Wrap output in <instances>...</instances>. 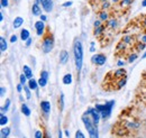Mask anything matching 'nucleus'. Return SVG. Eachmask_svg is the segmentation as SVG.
<instances>
[{
    "label": "nucleus",
    "mask_w": 146,
    "mask_h": 138,
    "mask_svg": "<svg viewBox=\"0 0 146 138\" xmlns=\"http://www.w3.org/2000/svg\"><path fill=\"white\" fill-rule=\"evenodd\" d=\"M7 122H8V118H7L3 113H1V115H0V125H1V126H5Z\"/></svg>",
    "instance_id": "obj_22"
},
{
    "label": "nucleus",
    "mask_w": 146,
    "mask_h": 138,
    "mask_svg": "<svg viewBox=\"0 0 146 138\" xmlns=\"http://www.w3.org/2000/svg\"><path fill=\"white\" fill-rule=\"evenodd\" d=\"M126 81H127V76H126V71L124 69L111 71L106 75L102 83V88L106 91H116L125 86Z\"/></svg>",
    "instance_id": "obj_1"
},
{
    "label": "nucleus",
    "mask_w": 146,
    "mask_h": 138,
    "mask_svg": "<svg viewBox=\"0 0 146 138\" xmlns=\"http://www.w3.org/2000/svg\"><path fill=\"white\" fill-rule=\"evenodd\" d=\"M38 84H39V86H45L46 84H47V80L40 76L39 80H38Z\"/></svg>",
    "instance_id": "obj_25"
},
{
    "label": "nucleus",
    "mask_w": 146,
    "mask_h": 138,
    "mask_svg": "<svg viewBox=\"0 0 146 138\" xmlns=\"http://www.w3.org/2000/svg\"><path fill=\"white\" fill-rule=\"evenodd\" d=\"M32 11H33V15H35V16H40V14H42V10H40V8H39L38 3H35V5H33Z\"/></svg>",
    "instance_id": "obj_12"
},
{
    "label": "nucleus",
    "mask_w": 146,
    "mask_h": 138,
    "mask_svg": "<svg viewBox=\"0 0 146 138\" xmlns=\"http://www.w3.org/2000/svg\"><path fill=\"white\" fill-rule=\"evenodd\" d=\"M24 24V19L21 17H16L14 20V28H19Z\"/></svg>",
    "instance_id": "obj_13"
},
{
    "label": "nucleus",
    "mask_w": 146,
    "mask_h": 138,
    "mask_svg": "<svg viewBox=\"0 0 146 138\" xmlns=\"http://www.w3.org/2000/svg\"><path fill=\"white\" fill-rule=\"evenodd\" d=\"M7 50V43H6V39L3 37H0V51L1 52H5Z\"/></svg>",
    "instance_id": "obj_15"
},
{
    "label": "nucleus",
    "mask_w": 146,
    "mask_h": 138,
    "mask_svg": "<svg viewBox=\"0 0 146 138\" xmlns=\"http://www.w3.org/2000/svg\"><path fill=\"white\" fill-rule=\"evenodd\" d=\"M23 86H24V84H21V83L17 86V91H18V92H21V90H23Z\"/></svg>",
    "instance_id": "obj_36"
},
{
    "label": "nucleus",
    "mask_w": 146,
    "mask_h": 138,
    "mask_svg": "<svg viewBox=\"0 0 146 138\" xmlns=\"http://www.w3.org/2000/svg\"><path fill=\"white\" fill-rule=\"evenodd\" d=\"M24 73H25V75L27 76V79H32L33 73H32V70L29 69V66H27V65L24 66Z\"/></svg>",
    "instance_id": "obj_17"
},
{
    "label": "nucleus",
    "mask_w": 146,
    "mask_h": 138,
    "mask_svg": "<svg viewBox=\"0 0 146 138\" xmlns=\"http://www.w3.org/2000/svg\"><path fill=\"white\" fill-rule=\"evenodd\" d=\"M145 57H146V52H145V54L143 55V58H145Z\"/></svg>",
    "instance_id": "obj_44"
},
{
    "label": "nucleus",
    "mask_w": 146,
    "mask_h": 138,
    "mask_svg": "<svg viewBox=\"0 0 146 138\" xmlns=\"http://www.w3.org/2000/svg\"><path fill=\"white\" fill-rule=\"evenodd\" d=\"M42 6L46 13H51L53 9V1L52 0H42Z\"/></svg>",
    "instance_id": "obj_8"
},
{
    "label": "nucleus",
    "mask_w": 146,
    "mask_h": 138,
    "mask_svg": "<svg viewBox=\"0 0 146 138\" xmlns=\"http://www.w3.org/2000/svg\"><path fill=\"white\" fill-rule=\"evenodd\" d=\"M16 40H17V36H16V35H13V36L10 37V42H11V43H15Z\"/></svg>",
    "instance_id": "obj_33"
},
{
    "label": "nucleus",
    "mask_w": 146,
    "mask_h": 138,
    "mask_svg": "<svg viewBox=\"0 0 146 138\" xmlns=\"http://www.w3.org/2000/svg\"><path fill=\"white\" fill-rule=\"evenodd\" d=\"M26 79H27V76L25 75V73H24V74H21V75H20V83L25 86V83H26Z\"/></svg>",
    "instance_id": "obj_28"
},
{
    "label": "nucleus",
    "mask_w": 146,
    "mask_h": 138,
    "mask_svg": "<svg viewBox=\"0 0 146 138\" xmlns=\"http://www.w3.org/2000/svg\"><path fill=\"white\" fill-rule=\"evenodd\" d=\"M87 113L91 117V119L93 120V122H94L96 125L99 122L101 115H100V112H99V110H98L97 108H94V109H89V110L87 111Z\"/></svg>",
    "instance_id": "obj_6"
},
{
    "label": "nucleus",
    "mask_w": 146,
    "mask_h": 138,
    "mask_svg": "<svg viewBox=\"0 0 146 138\" xmlns=\"http://www.w3.org/2000/svg\"><path fill=\"white\" fill-rule=\"evenodd\" d=\"M39 2H42V0H36V3H39Z\"/></svg>",
    "instance_id": "obj_43"
},
{
    "label": "nucleus",
    "mask_w": 146,
    "mask_h": 138,
    "mask_svg": "<svg viewBox=\"0 0 146 138\" xmlns=\"http://www.w3.org/2000/svg\"><path fill=\"white\" fill-rule=\"evenodd\" d=\"M74 60H75V66L76 71L80 72L82 69V63H83V48L81 42L76 40L74 44Z\"/></svg>",
    "instance_id": "obj_2"
},
{
    "label": "nucleus",
    "mask_w": 146,
    "mask_h": 138,
    "mask_svg": "<svg viewBox=\"0 0 146 138\" xmlns=\"http://www.w3.org/2000/svg\"><path fill=\"white\" fill-rule=\"evenodd\" d=\"M121 65H124V62L119 61V62H118V66H121Z\"/></svg>",
    "instance_id": "obj_39"
},
{
    "label": "nucleus",
    "mask_w": 146,
    "mask_h": 138,
    "mask_svg": "<svg viewBox=\"0 0 146 138\" xmlns=\"http://www.w3.org/2000/svg\"><path fill=\"white\" fill-rule=\"evenodd\" d=\"M10 134V129L9 128H2L1 129V137L5 138V137H8Z\"/></svg>",
    "instance_id": "obj_20"
},
{
    "label": "nucleus",
    "mask_w": 146,
    "mask_h": 138,
    "mask_svg": "<svg viewBox=\"0 0 146 138\" xmlns=\"http://www.w3.org/2000/svg\"><path fill=\"white\" fill-rule=\"evenodd\" d=\"M35 137H36V138L43 137V134H42V131H36V133H35Z\"/></svg>",
    "instance_id": "obj_34"
},
{
    "label": "nucleus",
    "mask_w": 146,
    "mask_h": 138,
    "mask_svg": "<svg viewBox=\"0 0 146 138\" xmlns=\"http://www.w3.org/2000/svg\"><path fill=\"white\" fill-rule=\"evenodd\" d=\"M28 86H29L32 90H36V89H37V81H36V80H34V79H29Z\"/></svg>",
    "instance_id": "obj_19"
},
{
    "label": "nucleus",
    "mask_w": 146,
    "mask_h": 138,
    "mask_svg": "<svg viewBox=\"0 0 146 138\" xmlns=\"http://www.w3.org/2000/svg\"><path fill=\"white\" fill-rule=\"evenodd\" d=\"M135 58H137V54L133 53V54H130V55L128 56V62H129V63H131V62H134V61H135Z\"/></svg>",
    "instance_id": "obj_26"
},
{
    "label": "nucleus",
    "mask_w": 146,
    "mask_h": 138,
    "mask_svg": "<svg viewBox=\"0 0 146 138\" xmlns=\"http://www.w3.org/2000/svg\"><path fill=\"white\" fill-rule=\"evenodd\" d=\"M72 3H73L72 1H66V2H64L62 6H63V7H70V6H72Z\"/></svg>",
    "instance_id": "obj_31"
},
{
    "label": "nucleus",
    "mask_w": 146,
    "mask_h": 138,
    "mask_svg": "<svg viewBox=\"0 0 146 138\" xmlns=\"http://www.w3.org/2000/svg\"><path fill=\"white\" fill-rule=\"evenodd\" d=\"M53 46H54V38L52 34L48 32V34L44 37V40H43V52L44 53H50L53 50Z\"/></svg>",
    "instance_id": "obj_5"
},
{
    "label": "nucleus",
    "mask_w": 146,
    "mask_h": 138,
    "mask_svg": "<svg viewBox=\"0 0 146 138\" xmlns=\"http://www.w3.org/2000/svg\"><path fill=\"white\" fill-rule=\"evenodd\" d=\"M142 6H143V7H146V0H144V1L142 2Z\"/></svg>",
    "instance_id": "obj_40"
},
{
    "label": "nucleus",
    "mask_w": 146,
    "mask_h": 138,
    "mask_svg": "<svg viewBox=\"0 0 146 138\" xmlns=\"http://www.w3.org/2000/svg\"><path fill=\"white\" fill-rule=\"evenodd\" d=\"M113 104H115L113 100L108 101L106 104H96V108L99 110V112L101 115V118H104V119L109 118L110 115H111V111H112V108H113Z\"/></svg>",
    "instance_id": "obj_3"
},
{
    "label": "nucleus",
    "mask_w": 146,
    "mask_h": 138,
    "mask_svg": "<svg viewBox=\"0 0 146 138\" xmlns=\"http://www.w3.org/2000/svg\"><path fill=\"white\" fill-rule=\"evenodd\" d=\"M100 18H101V20H107L109 18V14L106 10H104V11L100 13Z\"/></svg>",
    "instance_id": "obj_24"
},
{
    "label": "nucleus",
    "mask_w": 146,
    "mask_h": 138,
    "mask_svg": "<svg viewBox=\"0 0 146 138\" xmlns=\"http://www.w3.org/2000/svg\"><path fill=\"white\" fill-rule=\"evenodd\" d=\"M68 61H69V53L63 50L60 53V62H61V64H65Z\"/></svg>",
    "instance_id": "obj_11"
},
{
    "label": "nucleus",
    "mask_w": 146,
    "mask_h": 138,
    "mask_svg": "<svg viewBox=\"0 0 146 138\" xmlns=\"http://www.w3.org/2000/svg\"><path fill=\"white\" fill-rule=\"evenodd\" d=\"M21 112H23L25 116H27V117L31 115V109L28 108V105H27V104H23V105H21Z\"/></svg>",
    "instance_id": "obj_14"
},
{
    "label": "nucleus",
    "mask_w": 146,
    "mask_h": 138,
    "mask_svg": "<svg viewBox=\"0 0 146 138\" xmlns=\"http://www.w3.org/2000/svg\"><path fill=\"white\" fill-rule=\"evenodd\" d=\"M20 38H21L23 40H27V39L29 38V32H28L27 29H23V31L20 32Z\"/></svg>",
    "instance_id": "obj_16"
},
{
    "label": "nucleus",
    "mask_w": 146,
    "mask_h": 138,
    "mask_svg": "<svg viewBox=\"0 0 146 138\" xmlns=\"http://www.w3.org/2000/svg\"><path fill=\"white\" fill-rule=\"evenodd\" d=\"M47 18H46V16H44V15H40V20H43V21H45Z\"/></svg>",
    "instance_id": "obj_38"
},
{
    "label": "nucleus",
    "mask_w": 146,
    "mask_h": 138,
    "mask_svg": "<svg viewBox=\"0 0 146 138\" xmlns=\"http://www.w3.org/2000/svg\"><path fill=\"white\" fill-rule=\"evenodd\" d=\"M91 61L96 65H104L106 63V56L104 54H96L92 56Z\"/></svg>",
    "instance_id": "obj_7"
},
{
    "label": "nucleus",
    "mask_w": 146,
    "mask_h": 138,
    "mask_svg": "<svg viewBox=\"0 0 146 138\" xmlns=\"http://www.w3.org/2000/svg\"><path fill=\"white\" fill-rule=\"evenodd\" d=\"M9 105H10V99H7V100H6V104H5V105L1 108V113H3L5 111H7V110L9 109Z\"/></svg>",
    "instance_id": "obj_21"
},
{
    "label": "nucleus",
    "mask_w": 146,
    "mask_h": 138,
    "mask_svg": "<svg viewBox=\"0 0 146 138\" xmlns=\"http://www.w3.org/2000/svg\"><path fill=\"white\" fill-rule=\"evenodd\" d=\"M40 109L45 115H48L51 111V104L48 101H42L40 102Z\"/></svg>",
    "instance_id": "obj_10"
},
{
    "label": "nucleus",
    "mask_w": 146,
    "mask_h": 138,
    "mask_svg": "<svg viewBox=\"0 0 146 138\" xmlns=\"http://www.w3.org/2000/svg\"><path fill=\"white\" fill-rule=\"evenodd\" d=\"M82 120H83V123L87 128V130L89 131V135L90 137H98V133H97V128H96V123L93 122L92 119L89 118V115L86 112L84 116L82 117Z\"/></svg>",
    "instance_id": "obj_4"
},
{
    "label": "nucleus",
    "mask_w": 146,
    "mask_h": 138,
    "mask_svg": "<svg viewBox=\"0 0 146 138\" xmlns=\"http://www.w3.org/2000/svg\"><path fill=\"white\" fill-rule=\"evenodd\" d=\"M35 28H36L37 35H38V36L43 35V33H44V28H45V24H44V21H43V20H39V21L35 23Z\"/></svg>",
    "instance_id": "obj_9"
},
{
    "label": "nucleus",
    "mask_w": 146,
    "mask_h": 138,
    "mask_svg": "<svg viewBox=\"0 0 146 138\" xmlns=\"http://www.w3.org/2000/svg\"><path fill=\"white\" fill-rule=\"evenodd\" d=\"M32 42H33V40H32V38H28V39H27V42H26V46H29V45L32 44Z\"/></svg>",
    "instance_id": "obj_37"
},
{
    "label": "nucleus",
    "mask_w": 146,
    "mask_h": 138,
    "mask_svg": "<svg viewBox=\"0 0 146 138\" xmlns=\"http://www.w3.org/2000/svg\"><path fill=\"white\" fill-rule=\"evenodd\" d=\"M8 6V0H1V7H7Z\"/></svg>",
    "instance_id": "obj_32"
},
{
    "label": "nucleus",
    "mask_w": 146,
    "mask_h": 138,
    "mask_svg": "<svg viewBox=\"0 0 146 138\" xmlns=\"http://www.w3.org/2000/svg\"><path fill=\"white\" fill-rule=\"evenodd\" d=\"M40 76L47 80V79H48V72H46V71H42V72H40Z\"/></svg>",
    "instance_id": "obj_29"
},
{
    "label": "nucleus",
    "mask_w": 146,
    "mask_h": 138,
    "mask_svg": "<svg viewBox=\"0 0 146 138\" xmlns=\"http://www.w3.org/2000/svg\"><path fill=\"white\" fill-rule=\"evenodd\" d=\"M65 135H66V136H70V131H69V130H65Z\"/></svg>",
    "instance_id": "obj_42"
},
{
    "label": "nucleus",
    "mask_w": 146,
    "mask_h": 138,
    "mask_svg": "<svg viewBox=\"0 0 146 138\" xmlns=\"http://www.w3.org/2000/svg\"><path fill=\"white\" fill-rule=\"evenodd\" d=\"M29 89H31L29 86H24V90H25V92H26V98H27V99H31V96H32V94H31V91H29Z\"/></svg>",
    "instance_id": "obj_27"
},
{
    "label": "nucleus",
    "mask_w": 146,
    "mask_h": 138,
    "mask_svg": "<svg viewBox=\"0 0 146 138\" xmlns=\"http://www.w3.org/2000/svg\"><path fill=\"white\" fill-rule=\"evenodd\" d=\"M58 104H60V110L62 111V110L64 109V94H63V93H62L61 97H60V102H58Z\"/></svg>",
    "instance_id": "obj_23"
},
{
    "label": "nucleus",
    "mask_w": 146,
    "mask_h": 138,
    "mask_svg": "<svg viewBox=\"0 0 146 138\" xmlns=\"http://www.w3.org/2000/svg\"><path fill=\"white\" fill-rule=\"evenodd\" d=\"M63 83H64V84H71V83H72V75H71V74L64 75V78H63Z\"/></svg>",
    "instance_id": "obj_18"
},
{
    "label": "nucleus",
    "mask_w": 146,
    "mask_h": 138,
    "mask_svg": "<svg viewBox=\"0 0 146 138\" xmlns=\"http://www.w3.org/2000/svg\"><path fill=\"white\" fill-rule=\"evenodd\" d=\"M5 92H6L5 88H3V86H1V89H0V96H1V97H3V96H5Z\"/></svg>",
    "instance_id": "obj_35"
},
{
    "label": "nucleus",
    "mask_w": 146,
    "mask_h": 138,
    "mask_svg": "<svg viewBox=\"0 0 146 138\" xmlns=\"http://www.w3.org/2000/svg\"><path fill=\"white\" fill-rule=\"evenodd\" d=\"M75 137H76V138H84V135H83V134H82L80 130H78V131L75 133Z\"/></svg>",
    "instance_id": "obj_30"
},
{
    "label": "nucleus",
    "mask_w": 146,
    "mask_h": 138,
    "mask_svg": "<svg viewBox=\"0 0 146 138\" xmlns=\"http://www.w3.org/2000/svg\"><path fill=\"white\" fill-rule=\"evenodd\" d=\"M145 125H146V121H145Z\"/></svg>",
    "instance_id": "obj_45"
},
{
    "label": "nucleus",
    "mask_w": 146,
    "mask_h": 138,
    "mask_svg": "<svg viewBox=\"0 0 146 138\" xmlns=\"http://www.w3.org/2000/svg\"><path fill=\"white\" fill-rule=\"evenodd\" d=\"M2 19H3V14L0 13V20H2Z\"/></svg>",
    "instance_id": "obj_41"
},
{
    "label": "nucleus",
    "mask_w": 146,
    "mask_h": 138,
    "mask_svg": "<svg viewBox=\"0 0 146 138\" xmlns=\"http://www.w3.org/2000/svg\"><path fill=\"white\" fill-rule=\"evenodd\" d=\"M16 1H17V0H16Z\"/></svg>",
    "instance_id": "obj_46"
}]
</instances>
